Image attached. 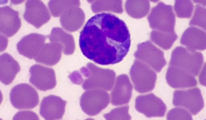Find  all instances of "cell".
<instances>
[{"instance_id":"cell-6","label":"cell","mask_w":206,"mask_h":120,"mask_svg":"<svg viewBox=\"0 0 206 120\" xmlns=\"http://www.w3.org/2000/svg\"><path fill=\"white\" fill-rule=\"evenodd\" d=\"M10 100L12 105L19 109H32L39 102L38 94L29 84L22 83L17 84L11 89Z\"/></svg>"},{"instance_id":"cell-16","label":"cell","mask_w":206,"mask_h":120,"mask_svg":"<svg viewBox=\"0 0 206 120\" xmlns=\"http://www.w3.org/2000/svg\"><path fill=\"white\" fill-rule=\"evenodd\" d=\"M168 85L174 88H185L195 86L197 82L194 76L179 68L169 65L166 75Z\"/></svg>"},{"instance_id":"cell-29","label":"cell","mask_w":206,"mask_h":120,"mask_svg":"<svg viewBox=\"0 0 206 120\" xmlns=\"http://www.w3.org/2000/svg\"><path fill=\"white\" fill-rule=\"evenodd\" d=\"M193 1L195 2L199 3L201 5H206V0H195Z\"/></svg>"},{"instance_id":"cell-3","label":"cell","mask_w":206,"mask_h":120,"mask_svg":"<svg viewBox=\"0 0 206 120\" xmlns=\"http://www.w3.org/2000/svg\"><path fill=\"white\" fill-rule=\"evenodd\" d=\"M203 63V57L201 53L178 46L172 53L169 65L177 67L197 76Z\"/></svg>"},{"instance_id":"cell-22","label":"cell","mask_w":206,"mask_h":120,"mask_svg":"<svg viewBox=\"0 0 206 120\" xmlns=\"http://www.w3.org/2000/svg\"><path fill=\"white\" fill-rule=\"evenodd\" d=\"M194 6L190 0H176L174 8L177 17L181 18H189L191 16Z\"/></svg>"},{"instance_id":"cell-15","label":"cell","mask_w":206,"mask_h":120,"mask_svg":"<svg viewBox=\"0 0 206 120\" xmlns=\"http://www.w3.org/2000/svg\"><path fill=\"white\" fill-rule=\"evenodd\" d=\"M0 14L1 34L7 37L13 36L21 26L19 12L7 5L0 7Z\"/></svg>"},{"instance_id":"cell-17","label":"cell","mask_w":206,"mask_h":120,"mask_svg":"<svg viewBox=\"0 0 206 120\" xmlns=\"http://www.w3.org/2000/svg\"><path fill=\"white\" fill-rule=\"evenodd\" d=\"M132 87L128 76L122 75L116 78L111 94L112 104L117 106L128 103L132 95Z\"/></svg>"},{"instance_id":"cell-23","label":"cell","mask_w":206,"mask_h":120,"mask_svg":"<svg viewBox=\"0 0 206 120\" xmlns=\"http://www.w3.org/2000/svg\"><path fill=\"white\" fill-rule=\"evenodd\" d=\"M189 25L197 26L206 30V9L199 5L195 6L194 15L189 22Z\"/></svg>"},{"instance_id":"cell-20","label":"cell","mask_w":206,"mask_h":120,"mask_svg":"<svg viewBox=\"0 0 206 120\" xmlns=\"http://www.w3.org/2000/svg\"><path fill=\"white\" fill-rule=\"evenodd\" d=\"M62 47L58 43L44 44L34 58L37 62L52 66L56 64L61 57Z\"/></svg>"},{"instance_id":"cell-28","label":"cell","mask_w":206,"mask_h":120,"mask_svg":"<svg viewBox=\"0 0 206 120\" xmlns=\"http://www.w3.org/2000/svg\"><path fill=\"white\" fill-rule=\"evenodd\" d=\"M0 51H4L6 48L7 46L8 40L3 35L1 34L0 35Z\"/></svg>"},{"instance_id":"cell-2","label":"cell","mask_w":206,"mask_h":120,"mask_svg":"<svg viewBox=\"0 0 206 120\" xmlns=\"http://www.w3.org/2000/svg\"><path fill=\"white\" fill-rule=\"evenodd\" d=\"M81 73L75 72L78 75L86 77L83 83V87L85 89H97L109 91L113 85L115 73L112 70L103 69L92 64H89L86 67L82 68Z\"/></svg>"},{"instance_id":"cell-4","label":"cell","mask_w":206,"mask_h":120,"mask_svg":"<svg viewBox=\"0 0 206 120\" xmlns=\"http://www.w3.org/2000/svg\"><path fill=\"white\" fill-rule=\"evenodd\" d=\"M130 74L135 89L139 93L148 92L154 88L156 74L144 63L136 61L131 68Z\"/></svg>"},{"instance_id":"cell-10","label":"cell","mask_w":206,"mask_h":120,"mask_svg":"<svg viewBox=\"0 0 206 120\" xmlns=\"http://www.w3.org/2000/svg\"><path fill=\"white\" fill-rule=\"evenodd\" d=\"M136 55L157 72H160L166 64L163 51L148 41L140 45Z\"/></svg>"},{"instance_id":"cell-12","label":"cell","mask_w":206,"mask_h":120,"mask_svg":"<svg viewBox=\"0 0 206 120\" xmlns=\"http://www.w3.org/2000/svg\"><path fill=\"white\" fill-rule=\"evenodd\" d=\"M24 19L37 28L48 22L51 16L46 6L40 0H28L23 15Z\"/></svg>"},{"instance_id":"cell-1","label":"cell","mask_w":206,"mask_h":120,"mask_svg":"<svg viewBox=\"0 0 206 120\" xmlns=\"http://www.w3.org/2000/svg\"><path fill=\"white\" fill-rule=\"evenodd\" d=\"M85 28L91 31L94 51L87 57L101 65L120 62L130 46L129 33L121 20L108 13L97 15L90 18Z\"/></svg>"},{"instance_id":"cell-7","label":"cell","mask_w":206,"mask_h":120,"mask_svg":"<svg viewBox=\"0 0 206 120\" xmlns=\"http://www.w3.org/2000/svg\"><path fill=\"white\" fill-rule=\"evenodd\" d=\"M172 103L175 106L183 107L193 115L199 112L204 105L201 90L197 87L175 91Z\"/></svg>"},{"instance_id":"cell-18","label":"cell","mask_w":206,"mask_h":120,"mask_svg":"<svg viewBox=\"0 0 206 120\" xmlns=\"http://www.w3.org/2000/svg\"><path fill=\"white\" fill-rule=\"evenodd\" d=\"M180 42L189 50H204L206 49L205 32L195 27H190L183 33Z\"/></svg>"},{"instance_id":"cell-11","label":"cell","mask_w":206,"mask_h":120,"mask_svg":"<svg viewBox=\"0 0 206 120\" xmlns=\"http://www.w3.org/2000/svg\"><path fill=\"white\" fill-rule=\"evenodd\" d=\"M29 72V82L38 90L46 91L56 86L55 74L52 69L35 64L31 67Z\"/></svg>"},{"instance_id":"cell-25","label":"cell","mask_w":206,"mask_h":120,"mask_svg":"<svg viewBox=\"0 0 206 120\" xmlns=\"http://www.w3.org/2000/svg\"><path fill=\"white\" fill-rule=\"evenodd\" d=\"M167 120H192L191 113L185 109L181 107L170 110L167 115Z\"/></svg>"},{"instance_id":"cell-19","label":"cell","mask_w":206,"mask_h":120,"mask_svg":"<svg viewBox=\"0 0 206 120\" xmlns=\"http://www.w3.org/2000/svg\"><path fill=\"white\" fill-rule=\"evenodd\" d=\"M21 68L18 63L7 53L0 56V80L5 85L11 83Z\"/></svg>"},{"instance_id":"cell-21","label":"cell","mask_w":206,"mask_h":120,"mask_svg":"<svg viewBox=\"0 0 206 120\" xmlns=\"http://www.w3.org/2000/svg\"><path fill=\"white\" fill-rule=\"evenodd\" d=\"M150 36L155 44L165 50L171 47L178 37L175 32H168L157 30L152 31Z\"/></svg>"},{"instance_id":"cell-5","label":"cell","mask_w":206,"mask_h":120,"mask_svg":"<svg viewBox=\"0 0 206 120\" xmlns=\"http://www.w3.org/2000/svg\"><path fill=\"white\" fill-rule=\"evenodd\" d=\"M148 19L153 29L168 32H175V18L171 5L159 2L152 9Z\"/></svg>"},{"instance_id":"cell-8","label":"cell","mask_w":206,"mask_h":120,"mask_svg":"<svg viewBox=\"0 0 206 120\" xmlns=\"http://www.w3.org/2000/svg\"><path fill=\"white\" fill-rule=\"evenodd\" d=\"M110 102L108 93L101 90L94 89L84 92L80 100V106L84 113L96 115L106 108Z\"/></svg>"},{"instance_id":"cell-26","label":"cell","mask_w":206,"mask_h":120,"mask_svg":"<svg viewBox=\"0 0 206 120\" xmlns=\"http://www.w3.org/2000/svg\"><path fill=\"white\" fill-rule=\"evenodd\" d=\"M13 120H39L38 115L35 112L31 111H22L16 113Z\"/></svg>"},{"instance_id":"cell-27","label":"cell","mask_w":206,"mask_h":120,"mask_svg":"<svg viewBox=\"0 0 206 120\" xmlns=\"http://www.w3.org/2000/svg\"><path fill=\"white\" fill-rule=\"evenodd\" d=\"M200 83L203 86L206 85V65L205 64L202 68L199 77Z\"/></svg>"},{"instance_id":"cell-14","label":"cell","mask_w":206,"mask_h":120,"mask_svg":"<svg viewBox=\"0 0 206 120\" xmlns=\"http://www.w3.org/2000/svg\"><path fill=\"white\" fill-rule=\"evenodd\" d=\"M47 36L41 34L32 33L23 37L17 45L21 55L30 59H34L44 44Z\"/></svg>"},{"instance_id":"cell-24","label":"cell","mask_w":206,"mask_h":120,"mask_svg":"<svg viewBox=\"0 0 206 120\" xmlns=\"http://www.w3.org/2000/svg\"><path fill=\"white\" fill-rule=\"evenodd\" d=\"M129 109L128 105L116 108L104 114V117L107 120H130Z\"/></svg>"},{"instance_id":"cell-13","label":"cell","mask_w":206,"mask_h":120,"mask_svg":"<svg viewBox=\"0 0 206 120\" xmlns=\"http://www.w3.org/2000/svg\"><path fill=\"white\" fill-rule=\"evenodd\" d=\"M66 103L58 96L50 95L45 96L40 104V114L45 120L60 119L64 114Z\"/></svg>"},{"instance_id":"cell-9","label":"cell","mask_w":206,"mask_h":120,"mask_svg":"<svg viewBox=\"0 0 206 120\" xmlns=\"http://www.w3.org/2000/svg\"><path fill=\"white\" fill-rule=\"evenodd\" d=\"M135 107L138 111L148 117H163L167 110L163 101L153 93L138 96Z\"/></svg>"}]
</instances>
